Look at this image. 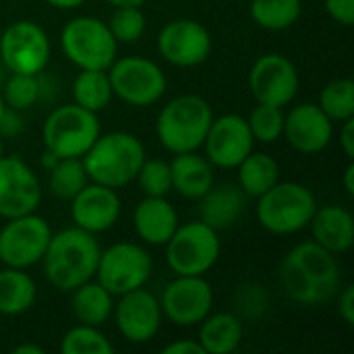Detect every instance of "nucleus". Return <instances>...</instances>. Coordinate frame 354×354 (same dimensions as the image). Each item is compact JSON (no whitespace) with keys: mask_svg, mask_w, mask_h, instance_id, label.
<instances>
[{"mask_svg":"<svg viewBox=\"0 0 354 354\" xmlns=\"http://www.w3.org/2000/svg\"><path fill=\"white\" fill-rule=\"evenodd\" d=\"M280 288L301 307H322L336 299L342 286L338 257L315 241L299 243L280 263Z\"/></svg>","mask_w":354,"mask_h":354,"instance_id":"f257e3e1","label":"nucleus"},{"mask_svg":"<svg viewBox=\"0 0 354 354\" xmlns=\"http://www.w3.org/2000/svg\"><path fill=\"white\" fill-rule=\"evenodd\" d=\"M100 253L102 247L95 234L71 226L52 232V239L39 263L44 266L46 280L56 290L71 292L95 278Z\"/></svg>","mask_w":354,"mask_h":354,"instance_id":"f03ea898","label":"nucleus"},{"mask_svg":"<svg viewBox=\"0 0 354 354\" xmlns=\"http://www.w3.org/2000/svg\"><path fill=\"white\" fill-rule=\"evenodd\" d=\"M145 158V145L137 135L129 131H110L106 135L100 133L81 160L91 183L120 191L135 183Z\"/></svg>","mask_w":354,"mask_h":354,"instance_id":"7ed1b4c3","label":"nucleus"},{"mask_svg":"<svg viewBox=\"0 0 354 354\" xmlns=\"http://www.w3.org/2000/svg\"><path fill=\"white\" fill-rule=\"evenodd\" d=\"M212 120L214 110L205 97L183 93L162 106L156 120V135L160 145L172 156L197 151L203 147Z\"/></svg>","mask_w":354,"mask_h":354,"instance_id":"20e7f679","label":"nucleus"},{"mask_svg":"<svg viewBox=\"0 0 354 354\" xmlns=\"http://www.w3.org/2000/svg\"><path fill=\"white\" fill-rule=\"evenodd\" d=\"M317 209L313 191L301 183H276L270 191L257 197L255 214L259 226L274 236H290L305 228Z\"/></svg>","mask_w":354,"mask_h":354,"instance_id":"39448f33","label":"nucleus"},{"mask_svg":"<svg viewBox=\"0 0 354 354\" xmlns=\"http://www.w3.org/2000/svg\"><path fill=\"white\" fill-rule=\"evenodd\" d=\"M60 50L68 62L81 68L108 71L118 56V41L100 17L79 15L66 21L60 31Z\"/></svg>","mask_w":354,"mask_h":354,"instance_id":"423d86ee","label":"nucleus"},{"mask_svg":"<svg viewBox=\"0 0 354 354\" xmlns=\"http://www.w3.org/2000/svg\"><path fill=\"white\" fill-rule=\"evenodd\" d=\"M102 127L95 112L81 106L62 104L54 108L41 127L44 149L60 158H83L100 137Z\"/></svg>","mask_w":354,"mask_h":354,"instance_id":"0eeeda50","label":"nucleus"},{"mask_svg":"<svg viewBox=\"0 0 354 354\" xmlns=\"http://www.w3.org/2000/svg\"><path fill=\"white\" fill-rule=\"evenodd\" d=\"M164 249L166 263L174 276H205L220 259L222 241L216 228L203 220H193L178 224Z\"/></svg>","mask_w":354,"mask_h":354,"instance_id":"6e6552de","label":"nucleus"},{"mask_svg":"<svg viewBox=\"0 0 354 354\" xmlns=\"http://www.w3.org/2000/svg\"><path fill=\"white\" fill-rule=\"evenodd\" d=\"M108 77L114 97L135 108L158 104L168 89L162 66L145 56H116L108 68Z\"/></svg>","mask_w":354,"mask_h":354,"instance_id":"1a4fd4ad","label":"nucleus"},{"mask_svg":"<svg viewBox=\"0 0 354 354\" xmlns=\"http://www.w3.org/2000/svg\"><path fill=\"white\" fill-rule=\"evenodd\" d=\"M153 272V259L137 243H114L100 253L95 280L114 297L143 288Z\"/></svg>","mask_w":354,"mask_h":354,"instance_id":"9d476101","label":"nucleus"},{"mask_svg":"<svg viewBox=\"0 0 354 354\" xmlns=\"http://www.w3.org/2000/svg\"><path fill=\"white\" fill-rule=\"evenodd\" d=\"M52 239V228L46 218L25 214L10 218L0 228V263L4 268L29 270L37 266Z\"/></svg>","mask_w":354,"mask_h":354,"instance_id":"9b49d317","label":"nucleus"},{"mask_svg":"<svg viewBox=\"0 0 354 354\" xmlns=\"http://www.w3.org/2000/svg\"><path fill=\"white\" fill-rule=\"evenodd\" d=\"M50 54V37L35 21H15L0 33V60L8 73L39 75L48 66Z\"/></svg>","mask_w":354,"mask_h":354,"instance_id":"f8f14e48","label":"nucleus"},{"mask_svg":"<svg viewBox=\"0 0 354 354\" xmlns=\"http://www.w3.org/2000/svg\"><path fill=\"white\" fill-rule=\"evenodd\" d=\"M247 83L257 104L284 108L297 97L301 87V75L288 56L270 52L253 62Z\"/></svg>","mask_w":354,"mask_h":354,"instance_id":"ddd939ff","label":"nucleus"},{"mask_svg":"<svg viewBox=\"0 0 354 354\" xmlns=\"http://www.w3.org/2000/svg\"><path fill=\"white\" fill-rule=\"evenodd\" d=\"M160 307L164 319L178 328L199 326L214 309V288L205 276H176L166 284Z\"/></svg>","mask_w":354,"mask_h":354,"instance_id":"4468645a","label":"nucleus"},{"mask_svg":"<svg viewBox=\"0 0 354 354\" xmlns=\"http://www.w3.org/2000/svg\"><path fill=\"white\" fill-rule=\"evenodd\" d=\"M112 317L116 322V330L131 344H147L151 342L164 322V313L160 307V299L149 292L145 286L124 292L116 297Z\"/></svg>","mask_w":354,"mask_h":354,"instance_id":"2eb2a0df","label":"nucleus"},{"mask_svg":"<svg viewBox=\"0 0 354 354\" xmlns=\"http://www.w3.org/2000/svg\"><path fill=\"white\" fill-rule=\"evenodd\" d=\"M158 52L172 66L193 68L209 58L212 35L195 19H174L158 33Z\"/></svg>","mask_w":354,"mask_h":354,"instance_id":"dca6fc26","label":"nucleus"},{"mask_svg":"<svg viewBox=\"0 0 354 354\" xmlns=\"http://www.w3.org/2000/svg\"><path fill=\"white\" fill-rule=\"evenodd\" d=\"M41 201V185L35 170L19 156L0 158V218L10 220L33 214Z\"/></svg>","mask_w":354,"mask_h":354,"instance_id":"f3484780","label":"nucleus"},{"mask_svg":"<svg viewBox=\"0 0 354 354\" xmlns=\"http://www.w3.org/2000/svg\"><path fill=\"white\" fill-rule=\"evenodd\" d=\"M203 147L205 158L214 168L234 170L255 149V139L247 118L239 114H222L214 116Z\"/></svg>","mask_w":354,"mask_h":354,"instance_id":"a211bd4d","label":"nucleus"},{"mask_svg":"<svg viewBox=\"0 0 354 354\" xmlns=\"http://www.w3.org/2000/svg\"><path fill=\"white\" fill-rule=\"evenodd\" d=\"M282 137L295 151L303 156H315L332 143L334 122L317 104L303 102L292 106L288 114H284Z\"/></svg>","mask_w":354,"mask_h":354,"instance_id":"6ab92c4d","label":"nucleus"},{"mask_svg":"<svg viewBox=\"0 0 354 354\" xmlns=\"http://www.w3.org/2000/svg\"><path fill=\"white\" fill-rule=\"evenodd\" d=\"M120 212L122 201L118 191L91 180L71 199L73 224L91 234H102L114 228Z\"/></svg>","mask_w":354,"mask_h":354,"instance_id":"aec40b11","label":"nucleus"},{"mask_svg":"<svg viewBox=\"0 0 354 354\" xmlns=\"http://www.w3.org/2000/svg\"><path fill=\"white\" fill-rule=\"evenodd\" d=\"M178 224V214L166 197H143L135 205L133 228L145 245L164 247Z\"/></svg>","mask_w":354,"mask_h":354,"instance_id":"412c9836","label":"nucleus"},{"mask_svg":"<svg viewBox=\"0 0 354 354\" xmlns=\"http://www.w3.org/2000/svg\"><path fill=\"white\" fill-rule=\"evenodd\" d=\"M313 241L334 255L348 253L354 245L353 214L342 205H324L315 209L309 222Z\"/></svg>","mask_w":354,"mask_h":354,"instance_id":"4be33fe9","label":"nucleus"},{"mask_svg":"<svg viewBox=\"0 0 354 354\" xmlns=\"http://www.w3.org/2000/svg\"><path fill=\"white\" fill-rule=\"evenodd\" d=\"M247 199L249 197L241 191L239 185H212V189L201 199H197L199 220L218 232L226 230L241 220L247 207Z\"/></svg>","mask_w":354,"mask_h":354,"instance_id":"5701e85b","label":"nucleus"},{"mask_svg":"<svg viewBox=\"0 0 354 354\" xmlns=\"http://www.w3.org/2000/svg\"><path fill=\"white\" fill-rule=\"evenodd\" d=\"M172 191L185 199H201L214 185V166L197 151L176 153L170 162Z\"/></svg>","mask_w":354,"mask_h":354,"instance_id":"b1692460","label":"nucleus"},{"mask_svg":"<svg viewBox=\"0 0 354 354\" xmlns=\"http://www.w3.org/2000/svg\"><path fill=\"white\" fill-rule=\"evenodd\" d=\"M243 322L236 313H209L199 324L197 342L205 354H232L243 342Z\"/></svg>","mask_w":354,"mask_h":354,"instance_id":"393cba45","label":"nucleus"},{"mask_svg":"<svg viewBox=\"0 0 354 354\" xmlns=\"http://www.w3.org/2000/svg\"><path fill=\"white\" fill-rule=\"evenodd\" d=\"M71 311L77 324L102 328L114 311V295L108 292L95 278L71 290Z\"/></svg>","mask_w":354,"mask_h":354,"instance_id":"a878e982","label":"nucleus"},{"mask_svg":"<svg viewBox=\"0 0 354 354\" xmlns=\"http://www.w3.org/2000/svg\"><path fill=\"white\" fill-rule=\"evenodd\" d=\"M37 301V286L25 270H0V315L17 317L27 313Z\"/></svg>","mask_w":354,"mask_h":354,"instance_id":"bb28decb","label":"nucleus"},{"mask_svg":"<svg viewBox=\"0 0 354 354\" xmlns=\"http://www.w3.org/2000/svg\"><path fill=\"white\" fill-rule=\"evenodd\" d=\"M239 187L249 199L261 197L280 180L278 162L266 151H251L239 166Z\"/></svg>","mask_w":354,"mask_h":354,"instance_id":"cd10ccee","label":"nucleus"},{"mask_svg":"<svg viewBox=\"0 0 354 354\" xmlns=\"http://www.w3.org/2000/svg\"><path fill=\"white\" fill-rule=\"evenodd\" d=\"M112 85L108 71L102 68H81L73 81V102L89 112L100 114L112 102Z\"/></svg>","mask_w":354,"mask_h":354,"instance_id":"c85d7f7f","label":"nucleus"},{"mask_svg":"<svg viewBox=\"0 0 354 354\" xmlns=\"http://www.w3.org/2000/svg\"><path fill=\"white\" fill-rule=\"evenodd\" d=\"M303 12L301 0H251L249 15L253 23L266 31L290 29Z\"/></svg>","mask_w":354,"mask_h":354,"instance_id":"c756f323","label":"nucleus"},{"mask_svg":"<svg viewBox=\"0 0 354 354\" xmlns=\"http://www.w3.org/2000/svg\"><path fill=\"white\" fill-rule=\"evenodd\" d=\"M89 183L81 158H60L48 170V189L54 197L71 201Z\"/></svg>","mask_w":354,"mask_h":354,"instance_id":"7c9ffc66","label":"nucleus"},{"mask_svg":"<svg viewBox=\"0 0 354 354\" xmlns=\"http://www.w3.org/2000/svg\"><path fill=\"white\" fill-rule=\"evenodd\" d=\"M317 106L326 112V116L336 124L354 118V81L353 79H334L330 81L322 93Z\"/></svg>","mask_w":354,"mask_h":354,"instance_id":"2f4dec72","label":"nucleus"},{"mask_svg":"<svg viewBox=\"0 0 354 354\" xmlns=\"http://www.w3.org/2000/svg\"><path fill=\"white\" fill-rule=\"evenodd\" d=\"M62 354H114V344L102 328L77 324L60 340Z\"/></svg>","mask_w":354,"mask_h":354,"instance_id":"473e14b6","label":"nucleus"},{"mask_svg":"<svg viewBox=\"0 0 354 354\" xmlns=\"http://www.w3.org/2000/svg\"><path fill=\"white\" fill-rule=\"evenodd\" d=\"M284 108L280 106H270V104H257L249 118L247 124L251 129V135L255 141L259 143H276L278 139H282L284 133Z\"/></svg>","mask_w":354,"mask_h":354,"instance_id":"72a5a7b5","label":"nucleus"},{"mask_svg":"<svg viewBox=\"0 0 354 354\" xmlns=\"http://www.w3.org/2000/svg\"><path fill=\"white\" fill-rule=\"evenodd\" d=\"M4 104L12 110H29L31 106L37 104L41 95V83L37 75H21V73H10L6 79L4 87L0 89Z\"/></svg>","mask_w":354,"mask_h":354,"instance_id":"f704fd0d","label":"nucleus"},{"mask_svg":"<svg viewBox=\"0 0 354 354\" xmlns=\"http://www.w3.org/2000/svg\"><path fill=\"white\" fill-rule=\"evenodd\" d=\"M108 27L118 44H135L147 29V19L141 6H118L108 19Z\"/></svg>","mask_w":354,"mask_h":354,"instance_id":"c9c22d12","label":"nucleus"},{"mask_svg":"<svg viewBox=\"0 0 354 354\" xmlns=\"http://www.w3.org/2000/svg\"><path fill=\"white\" fill-rule=\"evenodd\" d=\"M135 183L139 185L145 197H166L172 191L170 162L160 158H145L137 172Z\"/></svg>","mask_w":354,"mask_h":354,"instance_id":"e433bc0d","label":"nucleus"},{"mask_svg":"<svg viewBox=\"0 0 354 354\" xmlns=\"http://www.w3.org/2000/svg\"><path fill=\"white\" fill-rule=\"evenodd\" d=\"M326 12L342 27L354 25V0H324Z\"/></svg>","mask_w":354,"mask_h":354,"instance_id":"4c0bfd02","label":"nucleus"},{"mask_svg":"<svg viewBox=\"0 0 354 354\" xmlns=\"http://www.w3.org/2000/svg\"><path fill=\"white\" fill-rule=\"evenodd\" d=\"M23 118L19 116V110H12V108H4V112L0 114V137L2 139H10V137H17L21 131H23Z\"/></svg>","mask_w":354,"mask_h":354,"instance_id":"58836bf2","label":"nucleus"},{"mask_svg":"<svg viewBox=\"0 0 354 354\" xmlns=\"http://www.w3.org/2000/svg\"><path fill=\"white\" fill-rule=\"evenodd\" d=\"M336 301H338V313L342 317V322L346 326H354V286L353 284H346V286H340L338 295H336Z\"/></svg>","mask_w":354,"mask_h":354,"instance_id":"ea45409f","label":"nucleus"},{"mask_svg":"<svg viewBox=\"0 0 354 354\" xmlns=\"http://www.w3.org/2000/svg\"><path fill=\"white\" fill-rule=\"evenodd\" d=\"M340 124H342L338 133L340 149L346 156V160H354V118H348Z\"/></svg>","mask_w":354,"mask_h":354,"instance_id":"a19ab883","label":"nucleus"},{"mask_svg":"<svg viewBox=\"0 0 354 354\" xmlns=\"http://www.w3.org/2000/svg\"><path fill=\"white\" fill-rule=\"evenodd\" d=\"M162 354H205L203 351V346L197 342V338L193 340H187V338H183V340H174V342H170V344H166L164 348H162Z\"/></svg>","mask_w":354,"mask_h":354,"instance_id":"79ce46f5","label":"nucleus"},{"mask_svg":"<svg viewBox=\"0 0 354 354\" xmlns=\"http://www.w3.org/2000/svg\"><path fill=\"white\" fill-rule=\"evenodd\" d=\"M342 183H344V191L353 197L354 195V160H348V164H346V168H344Z\"/></svg>","mask_w":354,"mask_h":354,"instance_id":"37998d69","label":"nucleus"},{"mask_svg":"<svg viewBox=\"0 0 354 354\" xmlns=\"http://www.w3.org/2000/svg\"><path fill=\"white\" fill-rule=\"evenodd\" d=\"M44 2L54 6V8H60V10H73V8L83 6L87 0H44Z\"/></svg>","mask_w":354,"mask_h":354,"instance_id":"c03bdc74","label":"nucleus"},{"mask_svg":"<svg viewBox=\"0 0 354 354\" xmlns=\"http://www.w3.org/2000/svg\"><path fill=\"white\" fill-rule=\"evenodd\" d=\"M12 354H46L39 344H19L12 348Z\"/></svg>","mask_w":354,"mask_h":354,"instance_id":"a18cd8bd","label":"nucleus"},{"mask_svg":"<svg viewBox=\"0 0 354 354\" xmlns=\"http://www.w3.org/2000/svg\"><path fill=\"white\" fill-rule=\"evenodd\" d=\"M106 2L118 8V6H143L145 0H106Z\"/></svg>","mask_w":354,"mask_h":354,"instance_id":"49530a36","label":"nucleus"},{"mask_svg":"<svg viewBox=\"0 0 354 354\" xmlns=\"http://www.w3.org/2000/svg\"><path fill=\"white\" fill-rule=\"evenodd\" d=\"M4 108H6V104H4V97H2V91H0V114L4 112Z\"/></svg>","mask_w":354,"mask_h":354,"instance_id":"de8ad7c7","label":"nucleus"},{"mask_svg":"<svg viewBox=\"0 0 354 354\" xmlns=\"http://www.w3.org/2000/svg\"><path fill=\"white\" fill-rule=\"evenodd\" d=\"M4 156V139L0 137V158Z\"/></svg>","mask_w":354,"mask_h":354,"instance_id":"09e8293b","label":"nucleus"},{"mask_svg":"<svg viewBox=\"0 0 354 354\" xmlns=\"http://www.w3.org/2000/svg\"><path fill=\"white\" fill-rule=\"evenodd\" d=\"M0 33H2V23H0Z\"/></svg>","mask_w":354,"mask_h":354,"instance_id":"8fccbe9b","label":"nucleus"}]
</instances>
